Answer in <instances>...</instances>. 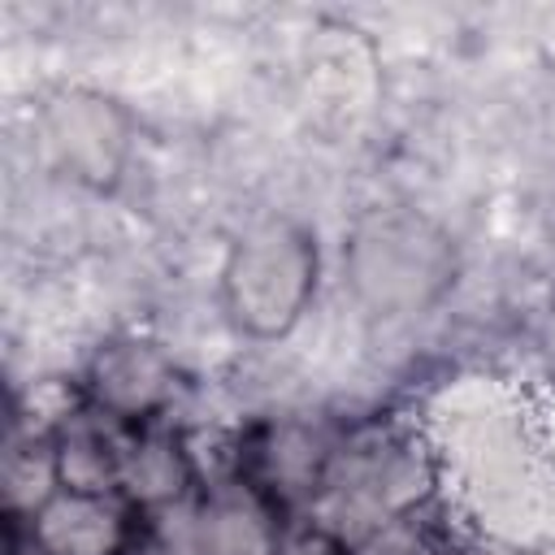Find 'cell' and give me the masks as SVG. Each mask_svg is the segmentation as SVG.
Here are the masks:
<instances>
[{
    "instance_id": "3",
    "label": "cell",
    "mask_w": 555,
    "mask_h": 555,
    "mask_svg": "<svg viewBox=\"0 0 555 555\" xmlns=\"http://www.w3.org/2000/svg\"><path fill=\"white\" fill-rule=\"evenodd\" d=\"M204 555H278L264 503L243 486H217L199 507Z\"/></svg>"
},
{
    "instance_id": "6",
    "label": "cell",
    "mask_w": 555,
    "mask_h": 555,
    "mask_svg": "<svg viewBox=\"0 0 555 555\" xmlns=\"http://www.w3.org/2000/svg\"><path fill=\"white\" fill-rule=\"evenodd\" d=\"M100 395L121 403V408H139V403H152L160 390H165V369L152 351H139V347H113L104 360H100Z\"/></svg>"
},
{
    "instance_id": "4",
    "label": "cell",
    "mask_w": 555,
    "mask_h": 555,
    "mask_svg": "<svg viewBox=\"0 0 555 555\" xmlns=\"http://www.w3.org/2000/svg\"><path fill=\"white\" fill-rule=\"evenodd\" d=\"M121 486L130 499L139 503H178L182 486H186V460L178 451V442L169 438H139V442H126V455H121Z\"/></svg>"
},
{
    "instance_id": "11",
    "label": "cell",
    "mask_w": 555,
    "mask_h": 555,
    "mask_svg": "<svg viewBox=\"0 0 555 555\" xmlns=\"http://www.w3.org/2000/svg\"><path fill=\"white\" fill-rule=\"evenodd\" d=\"M278 555H334V551H330V542L321 533H295V538H286L278 546Z\"/></svg>"
},
{
    "instance_id": "2",
    "label": "cell",
    "mask_w": 555,
    "mask_h": 555,
    "mask_svg": "<svg viewBox=\"0 0 555 555\" xmlns=\"http://www.w3.org/2000/svg\"><path fill=\"white\" fill-rule=\"evenodd\" d=\"M35 538L48 555H113L121 512L100 494H56L35 516Z\"/></svg>"
},
{
    "instance_id": "8",
    "label": "cell",
    "mask_w": 555,
    "mask_h": 555,
    "mask_svg": "<svg viewBox=\"0 0 555 555\" xmlns=\"http://www.w3.org/2000/svg\"><path fill=\"white\" fill-rule=\"evenodd\" d=\"M269 473H273V481H282L286 494H312V486H317V442L299 429L278 434L273 451H269Z\"/></svg>"
},
{
    "instance_id": "10",
    "label": "cell",
    "mask_w": 555,
    "mask_h": 555,
    "mask_svg": "<svg viewBox=\"0 0 555 555\" xmlns=\"http://www.w3.org/2000/svg\"><path fill=\"white\" fill-rule=\"evenodd\" d=\"M356 555H438V546L412 520H386L369 538H360Z\"/></svg>"
},
{
    "instance_id": "1",
    "label": "cell",
    "mask_w": 555,
    "mask_h": 555,
    "mask_svg": "<svg viewBox=\"0 0 555 555\" xmlns=\"http://www.w3.org/2000/svg\"><path fill=\"white\" fill-rule=\"evenodd\" d=\"M416 481H421V473L403 447H386V442L356 447L338 460V468L330 477L325 520L338 533L369 538L373 529L395 520V512L421 490Z\"/></svg>"
},
{
    "instance_id": "7",
    "label": "cell",
    "mask_w": 555,
    "mask_h": 555,
    "mask_svg": "<svg viewBox=\"0 0 555 555\" xmlns=\"http://www.w3.org/2000/svg\"><path fill=\"white\" fill-rule=\"evenodd\" d=\"M143 555H204V525L195 503H165L147 529Z\"/></svg>"
},
{
    "instance_id": "9",
    "label": "cell",
    "mask_w": 555,
    "mask_h": 555,
    "mask_svg": "<svg viewBox=\"0 0 555 555\" xmlns=\"http://www.w3.org/2000/svg\"><path fill=\"white\" fill-rule=\"evenodd\" d=\"M56 477H61L56 473V455H39L35 447L30 451H13L9 455V468H4L9 503L13 507H43Z\"/></svg>"
},
{
    "instance_id": "5",
    "label": "cell",
    "mask_w": 555,
    "mask_h": 555,
    "mask_svg": "<svg viewBox=\"0 0 555 555\" xmlns=\"http://www.w3.org/2000/svg\"><path fill=\"white\" fill-rule=\"evenodd\" d=\"M121 455L126 447H113L100 429L78 425L61 438L56 473L69 486V494H104L108 486H121Z\"/></svg>"
}]
</instances>
